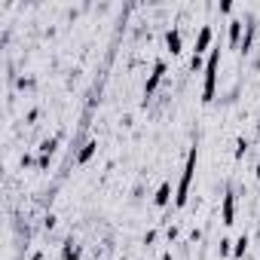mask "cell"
I'll return each mask as SVG.
<instances>
[{"mask_svg":"<svg viewBox=\"0 0 260 260\" xmlns=\"http://www.w3.org/2000/svg\"><path fill=\"white\" fill-rule=\"evenodd\" d=\"M196 159H199V150L190 147L187 153V162H184V172H181V184H178V196H175V205L184 208L187 199H190V184H193V175H196Z\"/></svg>","mask_w":260,"mask_h":260,"instance_id":"1","label":"cell"},{"mask_svg":"<svg viewBox=\"0 0 260 260\" xmlns=\"http://www.w3.org/2000/svg\"><path fill=\"white\" fill-rule=\"evenodd\" d=\"M217 68H220V49H211V55H208V61H205L202 101H211V98H214V89H217Z\"/></svg>","mask_w":260,"mask_h":260,"instance_id":"2","label":"cell"},{"mask_svg":"<svg viewBox=\"0 0 260 260\" xmlns=\"http://www.w3.org/2000/svg\"><path fill=\"white\" fill-rule=\"evenodd\" d=\"M162 77H166V61H156L153 71H150V77H147V83H144V98L156 92V86L162 83Z\"/></svg>","mask_w":260,"mask_h":260,"instance_id":"3","label":"cell"},{"mask_svg":"<svg viewBox=\"0 0 260 260\" xmlns=\"http://www.w3.org/2000/svg\"><path fill=\"white\" fill-rule=\"evenodd\" d=\"M220 217H223V223H226V226H230V223H236V193H233V190H226V193H223Z\"/></svg>","mask_w":260,"mask_h":260,"instance_id":"4","label":"cell"},{"mask_svg":"<svg viewBox=\"0 0 260 260\" xmlns=\"http://www.w3.org/2000/svg\"><path fill=\"white\" fill-rule=\"evenodd\" d=\"M254 34H257V22H254V19H248V28H245V34H242V43H239V52H242V55H248V52H251Z\"/></svg>","mask_w":260,"mask_h":260,"instance_id":"5","label":"cell"},{"mask_svg":"<svg viewBox=\"0 0 260 260\" xmlns=\"http://www.w3.org/2000/svg\"><path fill=\"white\" fill-rule=\"evenodd\" d=\"M211 46V28L205 25L202 31H199V37H196V46H193V55H202L205 49Z\"/></svg>","mask_w":260,"mask_h":260,"instance_id":"6","label":"cell"},{"mask_svg":"<svg viewBox=\"0 0 260 260\" xmlns=\"http://www.w3.org/2000/svg\"><path fill=\"white\" fill-rule=\"evenodd\" d=\"M166 46H169V52H172V55H178V52H181V31H178V28H172V31L166 34Z\"/></svg>","mask_w":260,"mask_h":260,"instance_id":"7","label":"cell"},{"mask_svg":"<svg viewBox=\"0 0 260 260\" xmlns=\"http://www.w3.org/2000/svg\"><path fill=\"white\" fill-rule=\"evenodd\" d=\"M95 150H98V141H86V144H83V150L77 153V162H80V166H86V162L95 156Z\"/></svg>","mask_w":260,"mask_h":260,"instance_id":"8","label":"cell"},{"mask_svg":"<svg viewBox=\"0 0 260 260\" xmlns=\"http://www.w3.org/2000/svg\"><path fill=\"white\" fill-rule=\"evenodd\" d=\"M242 25H245L242 19H233L230 22V46H239L242 43Z\"/></svg>","mask_w":260,"mask_h":260,"instance_id":"9","label":"cell"},{"mask_svg":"<svg viewBox=\"0 0 260 260\" xmlns=\"http://www.w3.org/2000/svg\"><path fill=\"white\" fill-rule=\"evenodd\" d=\"M61 260H80V245H77L74 239L64 242V248H61Z\"/></svg>","mask_w":260,"mask_h":260,"instance_id":"10","label":"cell"},{"mask_svg":"<svg viewBox=\"0 0 260 260\" xmlns=\"http://www.w3.org/2000/svg\"><path fill=\"white\" fill-rule=\"evenodd\" d=\"M169 199H172V187H169V184H159V190H156L153 202H156V205H169Z\"/></svg>","mask_w":260,"mask_h":260,"instance_id":"11","label":"cell"},{"mask_svg":"<svg viewBox=\"0 0 260 260\" xmlns=\"http://www.w3.org/2000/svg\"><path fill=\"white\" fill-rule=\"evenodd\" d=\"M55 147H58V138H46V141L40 144V156H46V159H49V156L55 153Z\"/></svg>","mask_w":260,"mask_h":260,"instance_id":"12","label":"cell"},{"mask_svg":"<svg viewBox=\"0 0 260 260\" xmlns=\"http://www.w3.org/2000/svg\"><path fill=\"white\" fill-rule=\"evenodd\" d=\"M245 251H248V236H239V239L233 242V254H236V257H245Z\"/></svg>","mask_w":260,"mask_h":260,"instance_id":"13","label":"cell"},{"mask_svg":"<svg viewBox=\"0 0 260 260\" xmlns=\"http://www.w3.org/2000/svg\"><path fill=\"white\" fill-rule=\"evenodd\" d=\"M245 150H248V141H245V138H239V141H236V156L242 159V156H245Z\"/></svg>","mask_w":260,"mask_h":260,"instance_id":"14","label":"cell"},{"mask_svg":"<svg viewBox=\"0 0 260 260\" xmlns=\"http://www.w3.org/2000/svg\"><path fill=\"white\" fill-rule=\"evenodd\" d=\"M230 245H233V242H230V239H220V257H226V254H230V251H233V248H230Z\"/></svg>","mask_w":260,"mask_h":260,"instance_id":"15","label":"cell"},{"mask_svg":"<svg viewBox=\"0 0 260 260\" xmlns=\"http://www.w3.org/2000/svg\"><path fill=\"white\" fill-rule=\"evenodd\" d=\"M28 260H43V254H40V251H34V254H31Z\"/></svg>","mask_w":260,"mask_h":260,"instance_id":"16","label":"cell"},{"mask_svg":"<svg viewBox=\"0 0 260 260\" xmlns=\"http://www.w3.org/2000/svg\"><path fill=\"white\" fill-rule=\"evenodd\" d=\"M254 175H257V181H260V156H257V169H254Z\"/></svg>","mask_w":260,"mask_h":260,"instance_id":"17","label":"cell"}]
</instances>
